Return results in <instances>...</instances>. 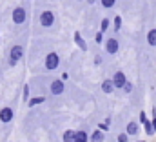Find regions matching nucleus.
<instances>
[{
    "label": "nucleus",
    "instance_id": "f257e3e1",
    "mask_svg": "<svg viewBox=\"0 0 156 142\" xmlns=\"http://www.w3.org/2000/svg\"><path fill=\"white\" fill-rule=\"evenodd\" d=\"M24 57V47L22 46H13L11 47V51H9V66L13 68V66H16L18 62H20V58Z\"/></svg>",
    "mask_w": 156,
    "mask_h": 142
},
{
    "label": "nucleus",
    "instance_id": "f03ea898",
    "mask_svg": "<svg viewBox=\"0 0 156 142\" xmlns=\"http://www.w3.org/2000/svg\"><path fill=\"white\" fill-rule=\"evenodd\" d=\"M11 18H13V22L16 24V26H20V24H24L26 22V18H27V11H26V7H15L13 9V15H11Z\"/></svg>",
    "mask_w": 156,
    "mask_h": 142
},
{
    "label": "nucleus",
    "instance_id": "7ed1b4c3",
    "mask_svg": "<svg viewBox=\"0 0 156 142\" xmlns=\"http://www.w3.org/2000/svg\"><path fill=\"white\" fill-rule=\"evenodd\" d=\"M38 22H40L42 28H51V26L55 24V13L49 11V9H47V11H42V13H40Z\"/></svg>",
    "mask_w": 156,
    "mask_h": 142
},
{
    "label": "nucleus",
    "instance_id": "20e7f679",
    "mask_svg": "<svg viewBox=\"0 0 156 142\" xmlns=\"http://www.w3.org/2000/svg\"><path fill=\"white\" fill-rule=\"evenodd\" d=\"M58 66H60V57H58V53L51 51V53L45 57V69L53 71V69H56Z\"/></svg>",
    "mask_w": 156,
    "mask_h": 142
},
{
    "label": "nucleus",
    "instance_id": "39448f33",
    "mask_svg": "<svg viewBox=\"0 0 156 142\" xmlns=\"http://www.w3.org/2000/svg\"><path fill=\"white\" fill-rule=\"evenodd\" d=\"M104 46H105V51L109 55H116L118 49H120V42H118V38H115V36H109L107 40H104Z\"/></svg>",
    "mask_w": 156,
    "mask_h": 142
},
{
    "label": "nucleus",
    "instance_id": "423d86ee",
    "mask_svg": "<svg viewBox=\"0 0 156 142\" xmlns=\"http://www.w3.org/2000/svg\"><path fill=\"white\" fill-rule=\"evenodd\" d=\"M49 89H51V95H62V93H64V89H66L64 80H62V78H55V80L51 82Z\"/></svg>",
    "mask_w": 156,
    "mask_h": 142
},
{
    "label": "nucleus",
    "instance_id": "0eeeda50",
    "mask_svg": "<svg viewBox=\"0 0 156 142\" xmlns=\"http://www.w3.org/2000/svg\"><path fill=\"white\" fill-rule=\"evenodd\" d=\"M113 86H115V89H122V86L125 84V80H127V77H125V73L123 71H116L115 75H113Z\"/></svg>",
    "mask_w": 156,
    "mask_h": 142
},
{
    "label": "nucleus",
    "instance_id": "6e6552de",
    "mask_svg": "<svg viewBox=\"0 0 156 142\" xmlns=\"http://www.w3.org/2000/svg\"><path fill=\"white\" fill-rule=\"evenodd\" d=\"M11 120H13V109L11 107H2L0 109V122L9 124Z\"/></svg>",
    "mask_w": 156,
    "mask_h": 142
},
{
    "label": "nucleus",
    "instance_id": "1a4fd4ad",
    "mask_svg": "<svg viewBox=\"0 0 156 142\" xmlns=\"http://www.w3.org/2000/svg\"><path fill=\"white\" fill-rule=\"evenodd\" d=\"M129 137H138V133H140V124L138 122H134V120H131L129 124H127V131H125Z\"/></svg>",
    "mask_w": 156,
    "mask_h": 142
},
{
    "label": "nucleus",
    "instance_id": "9d476101",
    "mask_svg": "<svg viewBox=\"0 0 156 142\" xmlns=\"http://www.w3.org/2000/svg\"><path fill=\"white\" fill-rule=\"evenodd\" d=\"M104 139H105V131L102 129H94L93 135H89V142H104Z\"/></svg>",
    "mask_w": 156,
    "mask_h": 142
},
{
    "label": "nucleus",
    "instance_id": "9b49d317",
    "mask_svg": "<svg viewBox=\"0 0 156 142\" xmlns=\"http://www.w3.org/2000/svg\"><path fill=\"white\" fill-rule=\"evenodd\" d=\"M73 142H89V135H87V131H83V129L75 131V139H73Z\"/></svg>",
    "mask_w": 156,
    "mask_h": 142
},
{
    "label": "nucleus",
    "instance_id": "f8f14e48",
    "mask_svg": "<svg viewBox=\"0 0 156 142\" xmlns=\"http://www.w3.org/2000/svg\"><path fill=\"white\" fill-rule=\"evenodd\" d=\"M102 91H104L105 95H111V93L115 91V86H113V80H111V78H107V80L102 82Z\"/></svg>",
    "mask_w": 156,
    "mask_h": 142
},
{
    "label": "nucleus",
    "instance_id": "ddd939ff",
    "mask_svg": "<svg viewBox=\"0 0 156 142\" xmlns=\"http://www.w3.org/2000/svg\"><path fill=\"white\" fill-rule=\"evenodd\" d=\"M75 44H76L78 47H80V51H87V44H85V40H83V36L80 35V33H75Z\"/></svg>",
    "mask_w": 156,
    "mask_h": 142
},
{
    "label": "nucleus",
    "instance_id": "4468645a",
    "mask_svg": "<svg viewBox=\"0 0 156 142\" xmlns=\"http://www.w3.org/2000/svg\"><path fill=\"white\" fill-rule=\"evenodd\" d=\"M147 44L153 46V47L156 46V29H149L147 31Z\"/></svg>",
    "mask_w": 156,
    "mask_h": 142
},
{
    "label": "nucleus",
    "instance_id": "2eb2a0df",
    "mask_svg": "<svg viewBox=\"0 0 156 142\" xmlns=\"http://www.w3.org/2000/svg\"><path fill=\"white\" fill-rule=\"evenodd\" d=\"M73 139H75V131H73V129H66L64 135H62V140L64 142H73Z\"/></svg>",
    "mask_w": 156,
    "mask_h": 142
},
{
    "label": "nucleus",
    "instance_id": "dca6fc26",
    "mask_svg": "<svg viewBox=\"0 0 156 142\" xmlns=\"http://www.w3.org/2000/svg\"><path fill=\"white\" fill-rule=\"evenodd\" d=\"M44 100H45V97H35V99H29V100H27V106L35 107V106H38V104H42Z\"/></svg>",
    "mask_w": 156,
    "mask_h": 142
},
{
    "label": "nucleus",
    "instance_id": "f3484780",
    "mask_svg": "<svg viewBox=\"0 0 156 142\" xmlns=\"http://www.w3.org/2000/svg\"><path fill=\"white\" fill-rule=\"evenodd\" d=\"M109 128H111V118H105L104 122L98 124V129H102V131H109Z\"/></svg>",
    "mask_w": 156,
    "mask_h": 142
},
{
    "label": "nucleus",
    "instance_id": "a211bd4d",
    "mask_svg": "<svg viewBox=\"0 0 156 142\" xmlns=\"http://www.w3.org/2000/svg\"><path fill=\"white\" fill-rule=\"evenodd\" d=\"M100 4H102V7H105V9H111V7H115L116 0H100Z\"/></svg>",
    "mask_w": 156,
    "mask_h": 142
},
{
    "label": "nucleus",
    "instance_id": "6ab92c4d",
    "mask_svg": "<svg viewBox=\"0 0 156 142\" xmlns=\"http://www.w3.org/2000/svg\"><path fill=\"white\" fill-rule=\"evenodd\" d=\"M109 26H111V20L104 18V20H102V24H100V31H102V33H105V31L109 29Z\"/></svg>",
    "mask_w": 156,
    "mask_h": 142
},
{
    "label": "nucleus",
    "instance_id": "aec40b11",
    "mask_svg": "<svg viewBox=\"0 0 156 142\" xmlns=\"http://www.w3.org/2000/svg\"><path fill=\"white\" fill-rule=\"evenodd\" d=\"M22 97H24V100H26V102H27V100L31 99V91H29V84H26V86H24V95H22Z\"/></svg>",
    "mask_w": 156,
    "mask_h": 142
},
{
    "label": "nucleus",
    "instance_id": "412c9836",
    "mask_svg": "<svg viewBox=\"0 0 156 142\" xmlns=\"http://www.w3.org/2000/svg\"><path fill=\"white\" fill-rule=\"evenodd\" d=\"M144 126H145V133H147V135H153V133H154V131H153V126H151V120H149V118L144 122Z\"/></svg>",
    "mask_w": 156,
    "mask_h": 142
},
{
    "label": "nucleus",
    "instance_id": "4be33fe9",
    "mask_svg": "<svg viewBox=\"0 0 156 142\" xmlns=\"http://www.w3.org/2000/svg\"><path fill=\"white\" fill-rule=\"evenodd\" d=\"M120 29H122V17L118 15V17H115V31L118 33Z\"/></svg>",
    "mask_w": 156,
    "mask_h": 142
},
{
    "label": "nucleus",
    "instance_id": "5701e85b",
    "mask_svg": "<svg viewBox=\"0 0 156 142\" xmlns=\"http://www.w3.org/2000/svg\"><path fill=\"white\" fill-rule=\"evenodd\" d=\"M122 89H123L125 93H131V91H133V82H129V80H125V84L122 86Z\"/></svg>",
    "mask_w": 156,
    "mask_h": 142
},
{
    "label": "nucleus",
    "instance_id": "b1692460",
    "mask_svg": "<svg viewBox=\"0 0 156 142\" xmlns=\"http://www.w3.org/2000/svg\"><path fill=\"white\" fill-rule=\"evenodd\" d=\"M116 142H129V135L127 133H120L116 137Z\"/></svg>",
    "mask_w": 156,
    "mask_h": 142
},
{
    "label": "nucleus",
    "instance_id": "393cba45",
    "mask_svg": "<svg viewBox=\"0 0 156 142\" xmlns=\"http://www.w3.org/2000/svg\"><path fill=\"white\" fill-rule=\"evenodd\" d=\"M94 42H96V44H104V33H102V31H98V33L94 35Z\"/></svg>",
    "mask_w": 156,
    "mask_h": 142
},
{
    "label": "nucleus",
    "instance_id": "a878e982",
    "mask_svg": "<svg viewBox=\"0 0 156 142\" xmlns=\"http://www.w3.org/2000/svg\"><path fill=\"white\" fill-rule=\"evenodd\" d=\"M145 120H147V115H145V111H142L140 113V124H144Z\"/></svg>",
    "mask_w": 156,
    "mask_h": 142
},
{
    "label": "nucleus",
    "instance_id": "bb28decb",
    "mask_svg": "<svg viewBox=\"0 0 156 142\" xmlns=\"http://www.w3.org/2000/svg\"><path fill=\"white\" fill-rule=\"evenodd\" d=\"M94 64H96V66H100V64H102V57H100V55H96V57H94Z\"/></svg>",
    "mask_w": 156,
    "mask_h": 142
},
{
    "label": "nucleus",
    "instance_id": "cd10ccee",
    "mask_svg": "<svg viewBox=\"0 0 156 142\" xmlns=\"http://www.w3.org/2000/svg\"><path fill=\"white\" fill-rule=\"evenodd\" d=\"M151 126H153V131L156 133V115L153 117V120H151Z\"/></svg>",
    "mask_w": 156,
    "mask_h": 142
},
{
    "label": "nucleus",
    "instance_id": "c85d7f7f",
    "mask_svg": "<svg viewBox=\"0 0 156 142\" xmlns=\"http://www.w3.org/2000/svg\"><path fill=\"white\" fill-rule=\"evenodd\" d=\"M94 2H96V0H87V4H91V6H94Z\"/></svg>",
    "mask_w": 156,
    "mask_h": 142
},
{
    "label": "nucleus",
    "instance_id": "c756f323",
    "mask_svg": "<svg viewBox=\"0 0 156 142\" xmlns=\"http://www.w3.org/2000/svg\"><path fill=\"white\" fill-rule=\"evenodd\" d=\"M138 142H145V140H138Z\"/></svg>",
    "mask_w": 156,
    "mask_h": 142
},
{
    "label": "nucleus",
    "instance_id": "7c9ffc66",
    "mask_svg": "<svg viewBox=\"0 0 156 142\" xmlns=\"http://www.w3.org/2000/svg\"><path fill=\"white\" fill-rule=\"evenodd\" d=\"M78 2H82V0H78Z\"/></svg>",
    "mask_w": 156,
    "mask_h": 142
}]
</instances>
